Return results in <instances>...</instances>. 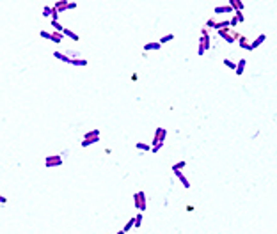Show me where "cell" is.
<instances>
[{
  "mask_svg": "<svg viewBox=\"0 0 277 234\" xmlns=\"http://www.w3.org/2000/svg\"><path fill=\"white\" fill-rule=\"evenodd\" d=\"M62 34H64V37H69V39H73V41H78V39H80L76 32H73V30L66 29V27H64V32H62Z\"/></svg>",
  "mask_w": 277,
  "mask_h": 234,
  "instance_id": "5bb4252c",
  "label": "cell"
},
{
  "mask_svg": "<svg viewBox=\"0 0 277 234\" xmlns=\"http://www.w3.org/2000/svg\"><path fill=\"white\" fill-rule=\"evenodd\" d=\"M229 5H231V9L235 11V13L243 9V2L242 0H229Z\"/></svg>",
  "mask_w": 277,
  "mask_h": 234,
  "instance_id": "4fadbf2b",
  "label": "cell"
},
{
  "mask_svg": "<svg viewBox=\"0 0 277 234\" xmlns=\"http://www.w3.org/2000/svg\"><path fill=\"white\" fill-rule=\"evenodd\" d=\"M75 7H78V4H76V2H69V4H68V9H75Z\"/></svg>",
  "mask_w": 277,
  "mask_h": 234,
  "instance_id": "1f68e13d",
  "label": "cell"
},
{
  "mask_svg": "<svg viewBox=\"0 0 277 234\" xmlns=\"http://www.w3.org/2000/svg\"><path fill=\"white\" fill-rule=\"evenodd\" d=\"M140 225H142V213L138 211L137 216H135V227H140Z\"/></svg>",
  "mask_w": 277,
  "mask_h": 234,
  "instance_id": "4316f807",
  "label": "cell"
},
{
  "mask_svg": "<svg viewBox=\"0 0 277 234\" xmlns=\"http://www.w3.org/2000/svg\"><path fill=\"white\" fill-rule=\"evenodd\" d=\"M52 27H54L55 32H64V27L60 25L59 21H52Z\"/></svg>",
  "mask_w": 277,
  "mask_h": 234,
  "instance_id": "cb8c5ba5",
  "label": "cell"
},
{
  "mask_svg": "<svg viewBox=\"0 0 277 234\" xmlns=\"http://www.w3.org/2000/svg\"><path fill=\"white\" fill-rule=\"evenodd\" d=\"M224 66H226V68H229V69H236V64H235V62H233V60H229V59H224Z\"/></svg>",
  "mask_w": 277,
  "mask_h": 234,
  "instance_id": "603a6c76",
  "label": "cell"
},
{
  "mask_svg": "<svg viewBox=\"0 0 277 234\" xmlns=\"http://www.w3.org/2000/svg\"><path fill=\"white\" fill-rule=\"evenodd\" d=\"M210 50V34H208V29L201 30V39H199V46H197V55H204Z\"/></svg>",
  "mask_w": 277,
  "mask_h": 234,
  "instance_id": "7a4b0ae2",
  "label": "cell"
},
{
  "mask_svg": "<svg viewBox=\"0 0 277 234\" xmlns=\"http://www.w3.org/2000/svg\"><path fill=\"white\" fill-rule=\"evenodd\" d=\"M45 165L48 167V169H52V167H60V165H62V156H60V155H52V156H46Z\"/></svg>",
  "mask_w": 277,
  "mask_h": 234,
  "instance_id": "277c9868",
  "label": "cell"
},
{
  "mask_svg": "<svg viewBox=\"0 0 277 234\" xmlns=\"http://www.w3.org/2000/svg\"><path fill=\"white\" fill-rule=\"evenodd\" d=\"M7 202V197H4V195H0V204H5Z\"/></svg>",
  "mask_w": 277,
  "mask_h": 234,
  "instance_id": "d6a6232c",
  "label": "cell"
},
{
  "mask_svg": "<svg viewBox=\"0 0 277 234\" xmlns=\"http://www.w3.org/2000/svg\"><path fill=\"white\" fill-rule=\"evenodd\" d=\"M94 137H99V130H91L87 133H84L82 139H94Z\"/></svg>",
  "mask_w": 277,
  "mask_h": 234,
  "instance_id": "ffe728a7",
  "label": "cell"
},
{
  "mask_svg": "<svg viewBox=\"0 0 277 234\" xmlns=\"http://www.w3.org/2000/svg\"><path fill=\"white\" fill-rule=\"evenodd\" d=\"M228 29H231V25H229V21L228 20H224V21H218V23H215V30H228Z\"/></svg>",
  "mask_w": 277,
  "mask_h": 234,
  "instance_id": "2e32d148",
  "label": "cell"
},
{
  "mask_svg": "<svg viewBox=\"0 0 277 234\" xmlns=\"http://www.w3.org/2000/svg\"><path fill=\"white\" fill-rule=\"evenodd\" d=\"M218 35H220V37L226 41V43H229V45L236 43V41H235V37H233V34H231V29H228V30H218Z\"/></svg>",
  "mask_w": 277,
  "mask_h": 234,
  "instance_id": "8992f818",
  "label": "cell"
},
{
  "mask_svg": "<svg viewBox=\"0 0 277 234\" xmlns=\"http://www.w3.org/2000/svg\"><path fill=\"white\" fill-rule=\"evenodd\" d=\"M245 64H247V60H245V59H240V60H238V64H236V69H235V73H236L238 76H242V75H243V69H245Z\"/></svg>",
  "mask_w": 277,
  "mask_h": 234,
  "instance_id": "7c38bea8",
  "label": "cell"
},
{
  "mask_svg": "<svg viewBox=\"0 0 277 234\" xmlns=\"http://www.w3.org/2000/svg\"><path fill=\"white\" fill-rule=\"evenodd\" d=\"M162 45H160L158 41L156 43H148V45H144V52H160Z\"/></svg>",
  "mask_w": 277,
  "mask_h": 234,
  "instance_id": "30bf717a",
  "label": "cell"
},
{
  "mask_svg": "<svg viewBox=\"0 0 277 234\" xmlns=\"http://www.w3.org/2000/svg\"><path fill=\"white\" fill-rule=\"evenodd\" d=\"M172 172H174V176H176V177L179 179V183L183 184V188H187V190L190 188V181H188L187 177L183 176V172H181V170H172Z\"/></svg>",
  "mask_w": 277,
  "mask_h": 234,
  "instance_id": "52a82bcc",
  "label": "cell"
},
{
  "mask_svg": "<svg viewBox=\"0 0 277 234\" xmlns=\"http://www.w3.org/2000/svg\"><path fill=\"white\" fill-rule=\"evenodd\" d=\"M165 137H167V130L162 128V126H158L156 131H155V137H153V145H151V151H153V153H158V151L163 147Z\"/></svg>",
  "mask_w": 277,
  "mask_h": 234,
  "instance_id": "6da1fadb",
  "label": "cell"
},
{
  "mask_svg": "<svg viewBox=\"0 0 277 234\" xmlns=\"http://www.w3.org/2000/svg\"><path fill=\"white\" fill-rule=\"evenodd\" d=\"M135 149L137 151H151V145L144 144V142H137V144H135Z\"/></svg>",
  "mask_w": 277,
  "mask_h": 234,
  "instance_id": "d6986e66",
  "label": "cell"
},
{
  "mask_svg": "<svg viewBox=\"0 0 277 234\" xmlns=\"http://www.w3.org/2000/svg\"><path fill=\"white\" fill-rule=\"evenodd\" d=\"M54 57H55L57 60H62V62H66V64H69V60H71L66 53H60V52H54Z\"/></svg>",
  "mask_w": 277,
  "mask_h": 234,
  "instance_id": "e0dca14e",
  "label": "cell"
},
{
  "mask_svg": "<svg viewBox=\"0 0 277 234\" xmlns=\"http://www.w3.org/2000/svg\"><path fill=\"white\" fill-rule=\"evenodd\" d=\"M62 39H64V34H62V32H52V34H50V41H54L55 45H59V43H62Z\"/></svg>",
  "mask_w": 277,
  "mask_h": 234,
  "instance_id": "8fae6325",
  "label": "cell"
},
{
  "mask_svg": "<svg viewBox=\"0 0 277 234\" xmlns=\"http://www.w3.org/2000/svg\"><path fill=\"white\" fill-rule=\"evenodd\" d=\"M185 165H187V163H185L183 160H181V161H178V163H174V165H172V170H183Z\"/></svg>",
  "mask_w": 277,
  "mask_h": 234,
  "instance_id": "484cf974",
  "label": "cell"
},
{
  "mask_svg": "<svg viewBox=\"0 0 277 234\" xmlns=\"http://www.w3.org/2000/svg\"><path fill=\"white\" fill-rule=\"evenodd\" d=\"M135 227V218H132V220H128V222H126V224H124V232H128L130 229H133Z\"/></svg>",
  "mask_w": 277,
  "mask_h": 234,
  "instance_id": "44dd1931",
  "label": "cell"
},
{
  "mask_svg": "<svg viewBox=\"0 0 277 234\" xmlns=\"http://www.w3.org/2000/svg\"><path fill=\"white\" fill-rule=\"evenodd\" d=\"M215 23H217V21H213V20H208V21H206V27H210V29H215Z\"/></svg>",
  "mask_w": 277,
  "mask_h": 234,
  "instance_id": "4dcf8cb0",
  "label": "cell"
},
{
  "mask_svg": "<svg viewBox=\"0 0 277 234\" xmlns=\"http://www.w3.org/2000/svg\"><path fill=\"white\" fill-rule=\"evenodd\" d=\"M116 234H124V231H123V229H121V231H119V232H116Z\"/></svg>",
  "mask_w": 277,
  "mask_h": 234,
  "instance_id": "836d02e7",
  "label": "cell"
},
{
  "mask_svg": "<svg viewBox=\"0 0 277 234\" xmlns=\"http://www.w3.org/2000/svg\"><path fill=\"white\" fill-rule=\"evenodd\" d=\"M235 16L238 18V23H243V21H245V16H243L242 11H236V13H235Z\"/></svg>",
  "mask_w": 277,
  "mask_h": 234,
  "instance_id": "83f0119b",
  "label": "cell"
},
{
  "mask_svg": "<svg viewBox=\"0 0 277 234\" xmlns=\"http://www.w3.org/2000/svg\"><path fill=\"white\" fill-rule=\"evenodd\" d=\"M68 0H57V2H54V9L57 11V13H62V11H68Z\"/></svg>",
  "mask_w": 277,
  "mask_h": 234,
  "instance_id": "ba28073f",
  "label": "cell"
},
{
  "mask_svg": "<svg viewBox=\"0 0 277 234\" xmlns=\"http://www.w3.org/2000/svg\"><path fill=\"white\" fill-rule=\"evenodd\" d=\"M236 43H238V46H240V48H243V50H249V45H251V43H249V39L245 37V35H242V37H240V39L236 41Z\"/></svg>",
  "mask_w": 277,
  "mask_h": 234,
  "instance_id": "ac0fdd59",
  "label": "cell"
},
{
  "mask_svg": "<svg viewBox=\"0 0 277 234\" xmlns=\"http://www.w3.org/2000/svg\"><path fill=\"white\" fill-rule=\"evenodd\" d=\"M174 39V34H167V35H163V37H160V45H165V43H169V41H172Z\"/></svg>",
  "mask_w": 277,
  "mask_h": 234,
  "instance_id": "7402d4cb",
  "label": "cell"
},
{
  "mask_svg": "<svg viewBox=\"0 0 277 234\" xmlns=\"http://www.w3.org/2000/svg\"><path fill=\"white\" fill-rule=\"evenodd\" d=\"M213 13H215V14H224V13H233V9H231L229 4H224V5H217V7L213 9Z\"/></svg>",
  "mask_w": 277,
  "mask_h": 234,
  "instance_id": "9c48e42d",
  "label": "cell"
},
{
  "mask_svg": "<svg viewBox=\"0 0 277 234\" xmlns=\"http://www.w3.org/2000/svg\"><path fill=\"white\" fill-rule=\"evenodd\" d=\"M99 137H94V139H82V147H89L93 144H98Z\"/></svg>",
  "mask_w": 277,
  "mask_h": 234,
  "instance_id": "9a60e30c",
  "label": "cell"
},
{
  "mask_svg": "<svg viewBox=\"0 0 277 234\" xmlns=\"http://www.w3.org/2000/svg\"><path fill=\"white\" fill-rule=\"evenodd\" d=\"M50 18H52V21H59V13H57V11H52V16H50Z\"/></svg>",
  "mask_w": 277,
  "mask_h": 234,
  "instance_id": "f1b7e54d",
  "label": "cell"
},
{
  "mask_svg": "<svg viewBox=\"0 0 277 234\" xmlns=\"http://www.w3.org/2000/svg\"><path fill=\"white\" fill-rule=\"evenodd\" d=\"M265 41H267V34H259V35L256 37V39H254L252 43H251V45H249V52L256 50L257 46H261L263 43H265Z\"/></svg>",
  "mask_w": 277,
  "mask_h": 234,
  "instance_id": "5b68a950",
  "label": "cell"
},
{
  "mask_svg": "<svg viewBox=\"0 0 277 234\" xmlns=\"http://www.w3.org/2000/svg\"><path fill=\"white\" fill-rule=\"evenodd\" d=\"M52 11H54V7H50V5H45V7H43V16H52Z\"/></svg>",
  "mask_w": 277,
  "mask_h": 234,
  "instance_id": "d4e9b609",
  "label": "cell"
},
{
  "mask_svg": "<svg viewBox=\"0 0 277 234\" xmlns=\"http://www.w3.org/2000/svg\"><path fill=\"white\" fill-rule=\"evenodd\" d=\"M39 35H41V37H45V39H48V41H50V32H46V30H41V32H39Z\"/></svg>",
  "mask_w": 277,
  "mask_h": 234,
  "instance_id": "f546056e",
  "label": "cell"
},
{
  "mask_svg": "<svg viewBox=\"0 0 277 234\" xmlns=\"http://www.w3.org/2000/svg\"><path fill=\"white\" fill-rule=\"evenodd\" d=\"M133 202H135V208H137V211H146V193L144 192H137V193H133Z\"/></svg>",
  "mask_w": 277,
  "mask_h": 234,
  "instance_id": "3957f363",
  "label": "cell"
}]
</instances>
